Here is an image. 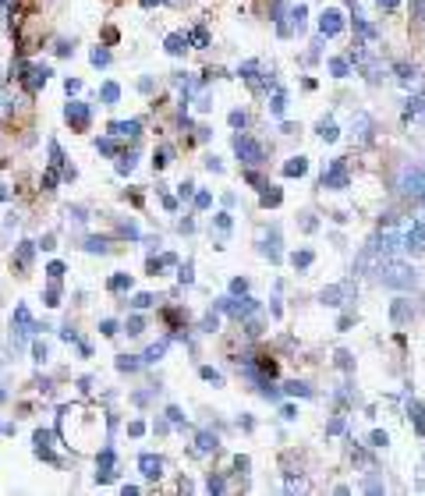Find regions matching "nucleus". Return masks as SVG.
Returning <instances> with one entry per match:
<instances>
[{"mask_svg":"<svg viewBox=\"0 0 425 496\" xmlns=\"http://www.w3.org/2000/svg\"><path fill=\"white\" fill-rule=\"evenodd\" d=\"M376 277H379V284L397 288V291L415 288V280H419V273H415L408 263H401V259H383V263L376 266Z\"/></svg>","mask_w":425,"mask_h":496,"instance_id":"1","label":"nucleus"},{"mask_svg":"<svg viewBox=\"0 0 425 496\" xmlns=\"http://www.w3.org/2000/svg\"><path fill=\"white\" fill-rule=\"evenodd\" d=\"M401 192L411 202H425V167H404L401 171Z\"/></svg>","mask_w":425,"mask_h":496,"instance_id":"2","label":"nucleus"},{"mask_svg":"<svg viewBox=\"0 0 425 496\" xmlns=\"http://www.w3.org/2000/svg\"><path fill=\"white\" fill-rule=\"evenodd\" d=\"M32 333H36V323H32V315H29V305H18V308H14V319H11V344L21 348Z\"/></svg>","mask_w":425,"mask_h":496,"instance_id":"3","label":"nucleus"},{"mask_svg":"<svg viewBox=\"0 0 425 496\" xmlns=\"http://www.w3.org/2000/svg\"><path fill=\"white\" fill-rule=\"evenodd\" d=\"M319 185L322 188H333V192H340V188H347L351 185V174H347V163L344 160H333L326 171H322V178H319Z\"/></svg>","mask_w":425,"mask_h":496,"instance_id":"4","label":"nucleus"},{"mask_svg":"<svg viewBox=\"0 0 425 496\" xmlns=\"http://www.w3.org/2000/svg\"><path fill=\"white\" fill-rule=\"evenodd\" d=\"M234 153H237L241 163H248V167L262 163V146H259L255 138H248V135H234Z\"/></svg>","mask_w":425,"mask_h":496,"instance_id":"5","label":"nucleus"},{"mask_svg":"<svg viewBox=\"0 0 425 496\" xmlns=\"http://www.w3.org/2000/svg\"><path fill=\"white\" fill-rule=\"evenodd\" d=\"M46 79H50V68H46V64H25L21 82H25V89H29V93H39V89L46 86Z\"/></svg>","mask_w":425,"mask_h":496,"instance_id":"6","label":"nucleus"},{"mask_svg":"<svg viewBox=\"0 0 425 496\" xmlns=\"http://www.w3.org/2000/svg\"><path fill=\"white\" fill-rule=\"evenodd\" d=\"M220 308H223V312H230L234 319H245V315H252L259 305H255L252 298H223V301H220Z\"/></svg>","mask_w":425,"mask_h":496,"instance_id":"7","label":"nucleus"},{"mask_svg":"<svg viewBox=\"0 0 425 496\" xmlns=\"http://www.w3.org/2000/svg\"><path fill=\"white\" fill-rule=\"evenodd\" d=\"M340 29H344V14H340L337 7H326V11H322V18H319V32L329 39V36H337Z\"/></svg>","mask_w":425,"mask_h":496,"instance_id":"8","label":"nucleus"},{"mask_svg":"<svg viewBox=\"0 0 425 496\" xmlns=\"http://www.w3.org/2000/svg\"><path fill=\"white\" fill-rule=\"evenodd\" d=\"M64 117H68V124H71L75 131H86V128H89V106H86V103H68V106H64Z\"/></svg>","mask_w":425,"mask_h":496,"instance_id":"9","label":"nucleus"},{"mask_svg":"<svg viewBox=\"0 0 425 496\" xmlns=\"http://www.w3.org/2000/svg\"><path fill=\"white\" fill-rule=\"evenodd\" d=\"M305 18H309V11H305L302 4H298V7H291V11H287V18L277 25V29H280V36H291L295 29H302V25H305Z\"/></svg>","mask_w":425,"mask_h":496,"instance_id":"10","label":"nucleus"},{"mask_svg":"<svg viewBox=\"0 0 425 496\" xmlns=\"http://www.w3.org/2000/svg\"><path fill=\"white\" fill-rule=\"evenodd\" d=\"M32 443H36V457H43V461H57V454H53V436L46 432V429H39L36 436H32Z\"/></svg>","mask_w":425,"mask_h":496,"instance_id":"11","label":"nucleus"},{"mask_svg":"<svg viewBox=\"0 0 425 496\" xmlns=\"http://www.w3.org/2000/svg\"><path fill=\"white\" fill-rule=\"evenodd\" d=\"M113 465H117L113 447H103V450H100V465H96V482H110V479H113Z\"/></svg>","mask_w":425,"mask_h":496,"instance_id":"12","label":"nucleus"},{"mask_svg":"<svg viewBox=\"0 0 425 496\" xmlns=\"http://www.w3.org/2000/svg\"><path fill=\"white\" fill-rule=\"evenodd\" d=\"M404 248L408 252H425V220L411 223V231L404 234Z\"/></svg>","mask_w":425,"mask_h":496,"instance_id":"13","label":"nucleus"},{"mask_svg":"<svg viewBox=\"0 0 425 496\" xmlns=\"http://www.w3.org/2000/svg\"><path fill=\"white\" fill-rule=\"evenodd\" d=\"M138 131H142V121H113L110 124L113 138H138Z\"/></svg>","mask_w":425,"mask_h":496,"instance_id":"14","label":"nucleus"},{"mask_svg":"<svg viewBox=\"0 0 425 496\" xmlns=\"http://www.w3.org/2000/svg\"><path fill=\"white\" fill-rule=\"evenodd\" d=\"M138 468H142L145 479H160V475H163V461H160L156 454H142V457H138Z\"/></svg>","mask_w":425,"mask_h":496,"instance_id":"15","label":"nucleus"},{"mask_svg":"<svg viewBox=\"0 0 425 496\" xmlns=\"http://www.w3.org/2000/svg\"><path fill=\"white\" fill-rule=\"evenodd\" d=\"M411 315H415V308H411V301H404V298H401V301H394V308H390V319H394L397 326H404V323H408Z\"/></svg>","mask_w":425,"mask_h":496,"instance_id":"16","label":"nucleus"},{"mask_svg":"<svg viewBox=\"0 0 425 496\" xmlns=\"http://www.w3.org/2000/svg\"><path fill=\"white\" fill-rule=\"evenodd\" d=\"M32 252H36V245H32V241H21V245H18V255L11 259V266H14V270H29Z\"/></svg>","mask_w":425,"mask_h":496,"instance_id":"17","label":"nucleus"},{"mask_svg":"<svg viewBox=\"0 0 425 496\" xmlns=\"http://www.w3.org/2000/svg\"><path fill=\"white\" fill-rule=\"evenodd\" d=\"M188 43H192L188 36H178V32H174V36H167V54H170V57H181Z\"/></svg>","mask_w":425,"mask_h":496,"instance_id":"18","label":"nucleus"},{"mask_svg":"<svg viewBox=\"0 0 425 496\" xmlns=\"http://www.w3.org/2000/svg\"><path fill=\"white\" fill-rule=\"evenodd\" d=\"M305 171H309V160H305V156H295V160L284 163V174H287V178H302Z\"/></svg>","mask_w":425,"mask_h":496,"instance_id":"19","label":"nucleus"},{"mask_svg":"<svg viewBox=\"0 0 425 496\" xmlns=\"http://www.w3.org/2000/svg\"><path fill=\"white\" fill-rule=\"evenodd\" d=\"M404 117L411 121V117H425V93L408 99V106H404Z\"/></svg>","mask_w":425,"mask_h":496,"instance_id":"20","label":"nucleus"},{"mask_svg":"<svg viewBox=\"0 0 425 496\" xmlns=\"http://www.w3.org/2000/svg\"><path fill=\"white\" fill-rule=\"evenodd\" d=\"M347 291H351V284H337V288H326V291H322V301H326V305H344L340 298L347 295Z\"/></svg>","mask_w":425,"mask_h":496,"instance_id":"21","label":"nucleus"},{"mask_svg":"<svg viewBox=\"0 0 425 496\" xmlns=\"http://www.w3.org/2000/svg\"><path fill=\"white\" fill-rule=\"evenodd\" d=\"M262 252L270 255V263H277V259H280V231H277V227L270 231V245H262Z\"/></svg>","mask_w":425,"mask_h":496,"instance_id":"22","label":"nucleus"},{"mask_svg":"<svg viewBox=\"0 0 425 496\" xmlns=\"http://www.w3.org/2000/svg\"><path fill=\"white\" fill-rule=\"evenodd\" d=\"M408 415H411L415 429H419V432L425 436V411H422V404H419V400H411V404H408Z\"/></svg>","mask_w":425,"mask_h":496,"instance_id":"23","label":"nucleus"},{"mask_svg":"<svg viewBox=\"0 0 425 496\" xmlns=\"http://www.w3.org/2000/svg\"><path fill=\"white\" fill-rule=\"evenodd\" d=\"M216 443H220V440H216L212 432H203V436L195 440V454H210V450H216Z\"/></svg>","mask_w":425,"mask_h":496,"instance_id":"24","label":"nucleus"},{"mask_svg":"<svg viewBox=\"0 0 425 496\" xmlns=\"http://www.w3.org/2000/svg\"><path fill=\"white\" fill-rule=\"evenodd\" d=\"M337 135H340V131H337V124H333L329 117H326V121H319V138H322V142H333Z\"/></svg>","mask_w":425,"mask_h":496,"instance_id":"25","label":"nucleus"},{"mask_svg":"<svg viewBox=\"0 0 425 496\" xmlns=\"http://www.w3.org/2000/svg\"><path fill=\"white\" fill-rule=\"evenodd\" d=\"M270 110H273V117H284V110H287V96H284V89H277V93H273Z\"/></svg>","mask_w":425,"mask_h":496,"instance_id":"26","label":"nucleus"},{"mask_svg":"<svg viewBox=\"0 0 425 496\" xmlns=\"http://www.w3.org/2000/svg\"><path fill=\"white\" fill-rule=\"evenodd\" d=\"M329 71H333L337 79H347V75H351V64H347L344 57H333V61H329Z\"/></svg>","mask_w":425,"mask_h":496,"instance_id":"27","label":"nucleus"},{"mask_svg":"<svg viewBox=\"0 0 425 496\" xmlns=\"http://www.w3.org/2000/svg\"><path fill=\"white\" fill-rule=\"evenodd\" d=\"M163 351H167V340H160V344H153V348H149V351L142 355V362H149V365H153V362H160V358H163Z\"/></svg>","mask_w":425,"mask_h":496,"instance_id":"28","label":"nucleus"},{"mask_svg":"<svg viewBox=\"0 0 425 496\" xmlns=\"http://www.w3.org/2000/svg\"><path fill=\"white\" fill-rule=\"evenodd\" d=\"M100 99H103V103H117V99H121V86H117V82H106L103 89H100Z\"/></svg>","mask_w":425,"mask_h":496,"instance_id":"29","label":"nucleus"},{"mask_svg":"<svg viewBox=\"0 0 425 496\" xmlns=\"http://www.w3.org/2000/svg\"><path fill=\"white\" fill-rule=\"evenodd\" d=\"M106 288H110V291H128V288H131V277H128V273H117V277H110Z\"/></svg>","mask_w":425,"mask_h":496,"instance_id":"30","label":"nucleus"},{"mask_svg":"<svg viewBox=\"0 0 425 496\" xmlns=\"http://www.w3.org/2000/svg\"><path fill=\"white\" fill-rule=\"evenodd\" d=\"M280 198H284V192H280V188L266 185V192H262V206H280Z\"/></svg>","mask_w":425,"mask_h":496,"instance_id":"31","label":"nucleus"},{"mask_svg":"<svg viewBox=\"0 0 425 496\" xmlns=\"http://www.w3.org/2000/svg\"><path fill=\"white\" fill-rule=\"evenodd\" d=\"M50 167H57V171L64 167V153H61V146L53 138H50Z\"/></svg>","mask_w":425,"mask_h":496,"instance_id":"32","label":"nucleus"},{"mask_svg":"<svg viewBox=\"0 0 425 496\" xmlns=\"http://www.w3.org/2000/svg\"><path fill=\"white\" fill-rule=\"evenodd\" d=\"M128 171H135V153H124L117 160V174H128Z\"/></svg>","mask_w":425,"mask_h":496,"instance_id":"33","label":"nucleus"},{"mask_svg":"<svg viewBox=\"0 0 425 496\" xmlns=\"http://www.w3.org/2000/svg\"><path fill=\"white\" fill-rule=\"evenodd\" d=\"M43 301H46V305H61V288H57V280H50V288H46Z\"/></svg>","mask_w":425,"mask_h":496,"instance_id":"34","label":"nucleus"},{"mask_svg":"<svg viewBox=\"0 0 425 496\" xmlns=\"http://www.w3.org/2000/svg\"><path fill=\"white\" fill-rule=\"evenodd\" d=\"M397 79H401L404 86H411V82H415V68H408V64H397Z\"/></svg>","mask_w":425,"mask_h":496,"instance_id":"35","label":"nucleus"},{"mask_svg":"<svg viewBox=\"0 0 425 496\" xmlns=\"http://www.w3.org/2000/svg\"><path fill=\"white\" fill-rule=\"evenodd\" d=\"M291 263H295L298 270H305V266H312V252H295V255H291Z\"/></svg>","mask_w":425,"mask_h":496,"instance_id":"36","label":"nucleus"},{"mask_svg":"<svg viewBox=\"0 0 425 496\" xmlns=\"http://www.w3.org/2000/svg\"><path fill=\"white\" fill-rule=\"evenodd\" d=\"M408 4H411V18L425 25V0H408Z\"/></svg>","mask_w":425,"mask_h":496,"instance_id":"37","label":"nucleus"},{"mask_svg":"<svg viewBox=\"0 0 425 496\" xmlns=\"http://www.w3.org/2000/svg\"><path fill=\"white\" fill-rule=\"evenodd\" d=\"M96 149H100V153H106V156H110V153H117V142H113V135H110V138H100V142H96Z\"/></svg>","mask_w":425,"mask_h":496,"instance_id":"38","label":"nucleus"},{"mask_svg":"<svg viewBox=\"0 0 425 496\" xmlns=\"http://www.w3.org/2000/svg\"><path fill=\"white\" fill-rule=\"evenodd\" d=\"M188 39H192L195 46H206V43H210V36H206V29H203V25H199V29H195V32H192Z\"/></svg>","mask_w":425,"mask_h":496,"instance_id":"39","label":"nucleus"},{"mask_svg":"<svg viewBox=\"0 0 425 496\" xmlns=\"http://www.w3.org/2000/svg\"><path fill=\"white\" fill-rule=\"evenodd\" d=\"M117 369H121V373H135V369H138V362L124 355V358H117Z\"/></svg>","mask_w":425,"mask_h":496,"instance_id":"40","label":"nucleus"},{"mask_svg":"<svg viewBox=\"0 0 425 496\" xmlns=\"http://www.w3.org/2000/svg\"><path fill=\"white\" fill-rule=\"evenodd\" d=\"M287 394H298V397H309V394H312V390H309V387H305V383H298V380H295V383H287Z\"/></svg>","mask_w":425,"mask_h":496,"instance_id":"41","label":"nucleus"},{"mask_svg":"<svg viewBox=\"0 0 425 496\" xmlns=\"http://www.w3.org/2000/svg\"><path fill=\"white\" fill-rule=\"evenodd\" d=\"M170 156H174V153H170V149H160V153H156V160H153V163H156V167H160V171H163V167H167V163H170Z\"/></svg>","mask_w":425,"mask_h":496,"instance_id":"42","label":"nucleus"},{"mask_svg":"<svg viewBox=\"0 0 425 496\" xmlns=\"http://www.w3.org/2000/svg\"><path fill=\"white\" fill-rule=\"evenodd\" d=\"M46 273H50V280H61V277H64V263H50Z\"/></svg>","mask_w":425,"mask_h":496,"instance_id":"43","label":"nucleus"},{"mask_svg":"<svg viewBox=\"0 0 425 496\" xmlns=\"http://www.w3.org/2000/svg\"><path fill=\"white\" fill-rule=\"evenodd\" d=\"M93 64H96V68H106V64H110V54H106V50H93Z\"/></svg>","mask_w":425,"mask_h":496,"instance_id":"44","label":"nucleus"},{"mask_svg":"<svg viewBox=\"0 0 425 496\" xmlns=\"http://www.w3.org/2000/svg\"><path fill=\"white\" fill-rule=\"evenodd\" d=\"M86 248H89V252H106V241H103V238H89V241H86Z\"/></svg>","mask_w":425,"mask_h":496,"instance_id":"45","label":"nucleus"},{"mask_svg":"<svg viewBox=\"0 0 425 496\" xmlns=\"http://www.w3.org/2000/svg\"><path fill=\"white\" fill-rule=\"evenodd\" d=\"M203 380H210V383H216V387H220V383H223V376H220V373H216V369H210V365H206V369H203Z\"/></svg>","mask_w":425,"mask_h":496,"instance_id":"46","label":"nucleus"},{"mask_svg":"<svg viewBox=\"0 0 425 496\" xmlns=\"http://www.w3.org/2000/svg\"><path fill=\"white\" fill-rule=\"evenodd\" d=\"M245 124H248V117H245L241 110H234V113H230V128H245Z\"/></svg>","mask_w":425,"mask_h":496,"instance_id":"47","label":"nucleus"},{"mask_svg":"<svg viewBox=\"0 0 425 496\" xmlns=\"http://www.w3.org/2000/svg\"><path fill=\"white\" fill-rule=\"evenodd\" d=\"M32 355H36V362H46V344L36 340V344H32Z\"/></svg>","mask_w":425,"mask_h":496,"instance_id":"48","label":"nucleus"},{"mask_svg":"<svg viewBox=\"0 0 425 496\" xmlns=\"http://www.w3.org/2000/svg\"><path fill=\"white\" fill-rule=\"evenodd\" d=\"M369 443H372V447H386L390 440H386V432H379V429H376V432L369 436Z\"/></svg>","mask_w":425,"mask_h":496,"instance_id":"49","label":"nucleus"},{"mask_svg":"<svg viewBox=\"0 0 425 496\" xmlns=\"http://www.w3.org/2000/svg\"><path fill=\"white\" fill-rule=\"evenodd\" d=\"M245 291H248V284H245L241 277H237V280H230V295H245Z\"/></svg>","mask_w":425,"mask_h":496,"instance_id":"50","label":"nucleus"},{"mask_svg":"<svg viewBox=\"0 0 425 496\" xmlns=\"http://www.w3.org/2000/svg\"><path fill=\"white\" fill-rule=\"evenodd\" d=\"M131 305H135V308H149V305H153V295H135Z\"/></svg>","mask_w":425,"mask_h":496,"instance_id":"51","label":"nucleus"},{"mask_svg":"<svg viewBox=\"0 0 425 496\" xmlns=\"http://www.w3.org/2000/svg\"><path fill=\"white\" fill-rule=\"evenodd\" d=\"M100 330H103L106 337H113V333H117V323H113V319H103V323H100Z\"/></svg>","mask_w":425,"mask_h":496,"instance_id":"52","label":"nucleus"},{"mask_svg":"<svg viewBox=\"0 0 425 496\" xmlns=\"http://www.w3.org/2000/svg\"><path fill=\"white\" fill-rule=\"evenodd\" d=\"M167 418L178 425V422H185V415H181V408H167Z\"/></svg>","mask_w":425,"mask_h":496,"instance_id":"53","label":"nucleus"},{"mask_svg":"<svg viewBox=\"0 0 425 496\" xmlns=\"http://www.w3.org/2000/svg\"><path fill=\"white\" fill-rule=\"evenodd\" d=\"M206 490H210V493H220V490H223V479H220V475H210V486H206Z\"/></svg>","mask_w":425,"mask_h":496,"instance_id":"54","label":"nucleus"},{"mask_svg":"<svg viewBox=\"0 0 425 496\" xmlns=\"http://www.w3.org/2000/svg\"><path fill=\"white\" fill-rule=\"evenodd\" d=\"M128 333H142V319H138V315L128 319Z\"/></svg>","mask_w":425,"mask_h":496,"instance_id":"55","label":"nucleus"},{"mask_svg":"<svg viewBox=\"0 0 425 496\" xmlns=\"http://www.w3.org/2000/svg\"><path fill=\"white\" fill-rule=\"evenodd\" d=\"M337 362H340V369H351V355L347 351H337Z\"/></svg>","mask_w":425,"mask_h":496,"instance_id":"56","label":"nucleus"},{"mask_svg":"<svg viewBox=\"0 0 425 496\" xmlns=\"http://www.w3.org/2000/svg\"><path fill=\"white\" fill-rule=\"evenodd\" d=\"M128 432H131V436H142V432H145V422H131Z\"/></svg>","mask_w":425,"mask_h":496,"instance_id":"57","label":"nucleus"},{"mask_svg":"<svg viewBox=\"0 0 425 496\" xmlns=\"http://www.w3.org/2000/svg\"><path fill=\"white\" fill-rule=\"evenodd\" d=\"M210 202H212V198L206 196V192H199V196H195V206H199V209H210Z\"/></svg>","mask_w":425,"mask_h":496,"instance_id":"58","label":"nucleus"},{"mask_svg":"<svg viewBox=\"0 0 425 496\" xmlns=\"http://www.w3.org/2000/svg\"><path fill=\"white\" fill-rule=\"evenodd\" d=\"M216 227H220V231H227V227H230V216H227V213H220V216H216Z\"/></svg>","mask_w":425,"mask_h":496,"instance_id":"59","label":"nucleus"},{"mask_svg":"<svg viewBox=\"0 0 425 496\" xmlns=\"http://www.w3.org/2000/svg\"><path fill=\"white\" fill-rule=\"evenodd\" d=\"M181 284H192V266H188V263L181 266Z\"/></svg>","mask_w":425,"mask_h":496,"instance_id":"60","label":"nucleus"},{"mask_svg":"<svg viewBox=\"0 0 425 496\" xmlns=\"http://www.w3.org/2000/svg\"><path fill=\"white\" fill-rule=\"evenodd\" d=\"M376 4H379V7H383V11H394V7H397V4H401V0H376Z\"/></svg>","mask_w":425,"mask_h":496,"instance_id":"61","label":"nucleus"},{"mask_svg":"<svg viewBox=\"0 0 425 496\" xmlns=\"http://www.w3.org/2000/svg\"><path fill=\"white\" fill-rule=\"evenodd\" d=\"M203 330H216V315H212V312H210V315H206V323H203Z\"/></svg>","mask_w":425,"mask_h":496,"instance_id":"62","label":"nucleus"},{"mask_svg":"<svg viewBox=\"0 0 425 496\" xmlns=\"http://www.w3.org/2000/svg\"><path fill=\"white\" fill-rule=\"evenodd\" d=\"M156 4H163V0H142V7H156Z\"/></svg>","mask_w":425,"mask_h":496,"instance_id":"63","label":"nucleus"},{"mask_svg":"<svg viewBox=\"0 0 425 496\" xmlns=\"http://www.w3.org/2000/svg\"><path fill=\"white\" fill-rule=\"evenodd\" d=\"M4 198H7V192H4V188H0V202H4Z\"/></svg>","mask_w":425,"mask_h":496,"instance_id":"64","label":"nucleus"}]
</instances>
